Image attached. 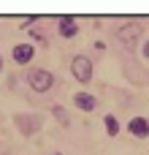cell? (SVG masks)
Listing matches in <instances>:
<instances>
[{"label": "cell", "mask_w": 149, "mask_h": 155, "mask_svg": "<svg viewBox=\"0 0 149 155\" xmlns=\"http://www.w3.org/2000/svg\"><path fill=\"white\" fill-rule=\"evenodd\" d=\"M0 155H3V147H0Z\"/></svg>", "instance_id": "13"}, {"label": "cell", "mask_w": 149, "mask_h": 155, "mask_svg": "<svg viewBox=\"0 0 149 155\" xmlns=\"http://www.w3.org/2000/svg\"><path fill=\"white\" fill-rule=\"evenodd\" d=\"M27 82H30V87H33L35 93H46V90L54 87V76H52V71H43V68H30Z\"/></svg>", "instance_id": "2"}, {"label": "cell", "mask_w": 149, "mask_h": 155, "mask_svg": "<svg viewBox=\"0 0 149 155\" xmlns=\"http://www.w3.org/2000/svg\"><path fill=\"white\" fill-rule=\"evenodd\" d=\"M11 57H14V63H19V65H27V63L35 57V46H33V44H16L14 52H11Z\"/></svg>", "instance_id": "4"}, {"label": "cell", "mask_w": 149, "mask_h": 155, "mask_svg": "<svg viewBox=\"0 0 149 155\" xmlns=\"http://www.w3.org/2000/svg\"><path fill=\"white\" fill-rule=\"evenodd\" d=\"M16 125H24V128H22V134H24V136H33V134L38 131V125H41V117H38V114H33V117L27 120V117H22V114H19V117H16Z\"/></svg>", "instance_id": "8"}, {"label": "cell", "mask_w": 149, "mask_h": 155, "mask_svg": "<svg viewBox=\"0 0 149 155\" xmlns=\"http://www.w3.org/2000/svg\"><path fill=\"white\" fill-rule=\"evenodd\" d=\"M54 114H57V120H60V123H68V117H65V112H62L60 106H54Z\"/></svg>", "instance_id": "10"}, {"label": "cell", "mask_w": 149, "mask_h": 155, "mask_svg": "<svg viewBox=\"0 0 149 155\" xmlns=\"http://www.w3.org/2000/svg\"><path fill=\"white\" fill-rule=\"evenodd\" d=\"M141 33H144V27H141L138 22H125V25L117 30V38H119V44H122V46L133 49V46H136V41L141 38Z\"/></svg>", "instance_id": "3"}, {"label": "cell", "mask_w": 149, "mask_h": 155, "mask_svg": "<svg viewBox=\"0 0 149 155\" xmlns=\"http://www.w3.org/2000/svg\"><path fill=\"white\" fill-rule=\"evenodd\" d=\"M52 155H60V153H52Z\"/></svg>", "instance_id": "14"}, {"label": "cell", "mask_w": 149, "mask_h": 155, "mask_svg": "<svg viewBox=\"0 0 149 155\" xmlns=\"http://www.w3.org/2000/svg\"><path fill=\"white\" fill-rule=\"evenodd\" d=\"M0 71H3V57H0Z\"/></svg>", "instance_id": "12"}, {"label": "cell", "mask_w": 149, "mask_h": 155, "mask_svg": "<svg viewBox=\"0 0 149 155\" xmlns=\"http://www.w3.org/2000/svg\"><path fill=\"white\" fill-rule=\"evenodd\" d=\"M71 74H73V79L79 84H90V79H92V60L87 54H76L71 60Z\"/></svg>", "instance_id": "1"}, {"label": "cell", "mask_w": 149, "mask_h": 155, "mask_svg": "<svg viewBox=\"0 0 149 155\" xmlns=\"http://www.w3.org/2000/svg\"><path fill=\"white\" fill-rule=\"evenodd\" d=\"M144 54H147V57H149V44H147V49H144Z\"/></svg>", "instance_id": "11"}, {"label": "cell", "mask_w": 149, "mask_h": 155, "mask_svg": "<svg viewBox=\"0 0 149 155\" xmlns=\"http://www.w3.org/2000/svg\"><path fill=\"white\" fill-rule=\"evenodd\" d=\"M57 30H60V35H62V38H73V35L79 33V25H76V19H73V16H60Z\"/></svg>", "instance_id": "6"}, {"label": "cell", "mask_w": 149, "mask_h": 155, "mask_svg": "<svg viewBox=\"0 0 149 155\" xmlns=\"http://www.w3.org/2000/svg\"><path fill=\"white\" fill-rule=\"evenodd\" d=\"M73 106L81 109V112H95L98 101H95V95H90V93H76V95H73Z\"/></svg>", "instance_id": "7"}, {"label": "cell", "mask_w": 149, "mask_h": 155, "mask_svg": "<svg viewBox=\"0 0 149 155\" xmlns=\"http://www.w3.org/2000/svg\"><path fill=\"white\" fill-rule=\"evenodd\" d=\"M128 131H130L136 139H147L149 136V120L147 117H133L130 125H128Z\"/></svg>", "instance_id": "5"}, {"label": "cell", "mask_w": 149, "mask_h": 155, "mask_svg": "<svg viewBox=\"0 0 149 155\" xmlns=\"http://www.w3.org/2000/svg\"><path fill=\"white\" fill-rule=\"evenodd\" d=\"M103 125H106V134H109V136H117V134H119V120H117L114 114H106V117H103Z\"/></svg>", "instance_id": "9"}]
</instances>
